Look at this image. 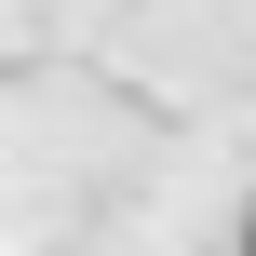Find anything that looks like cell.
I'll return each mask as SVG.
<instances>
[{
    "instance_id": "6da1fadb",
    "label": "cell",
    "mask_w": 256,
    "mask_h": 256,
    "mask_svg": "<svg viewBox=\"0 0 256 256\" xmlns=\"http://www.w3.org/2000/svg\"><path fill=\"white\" fill-rule=\"evenodd\" d=\"M243 256H256V216H243Z\"/></svg>"
}]
</instances>
